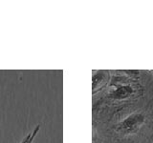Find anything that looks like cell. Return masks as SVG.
<instances>
[{
	"instance_id": "4",
	"label": "cell",
	"mask_w": 153,
	"mask_h": 143,
	"mask_svg": "<svg viewBox=\"0 0 153 143\" xmlns=\"http://www.w3.org/2000/svg\"><path fill=\"white\" fill-rule=\"evenodd\" d=\"M39 129H40V125H39V124H38V125H36V128L33 129V136H32V137L30 138V140L28 141V143H33V139H35V137H36V135H37L38 131H39Z\"/></svg>"
},
{
	"instance_id": "2",
	"label": "cell",
	"mask_w": 153,
	"mask_h": 143,
	"mask_svg": "<svg viewBox=\"0 0 153 143\" xmlns=\"http://www.w3.org/2000/svg\"><path fill=\"white\" fill-rule=\"evenodd\" d=\"M134 92V88L130 85H118L111 90L108 97L112 99H124L130 97Z\"/></svg>"
},
{
	"instance_id": "5",
	"label": "cell",
	"mask_w": 153,
	"mask_h": 143,
	"mask_svg": "<svg viewBox=\"0 0 153 143\" xmlns=\"http://www.w3.org/2000/svg\"><path fill=\"white\" fill-rule=\"evenodd\" d=\"M32 136H33V132H32V133H29L26 136H24V137H23V139L20 141V143H28V141L30 140V138L32 137Z\"/></svg>"
},
{
	"instance_id": "3",
	"label": "cell",
	"mask_w": 153,
	"mask_h": 143,
	"mask_svg": "<svg viewBox=\"0 0 153 143\" xmlns=\"http://www.w3.org/2000/svg\"><path fill=\"white\" fill-rule=\"evenodd\" d=\"M104 77L105 74L102 73V72H99V73L93 74V94L95 93L96 88H98L100 83H102L104 81Z\"/></svg>"
},
{
	"instance_id": "1",
	"label": "cell",
	"mask_w": 153,
	"mask_h": 143,
	"mask_svg": "<svg viewBox=\"0 0 153 143\" xmlns=\"http://www.w3.org/2000/svg\"><path fill=\"white\" fill-rule=\"evenodd\" d=\"M145 121L146 116L143 113H133L118 124L116 131L122 135H133L138 132Z\"/></svg>"
}]
</instances>
